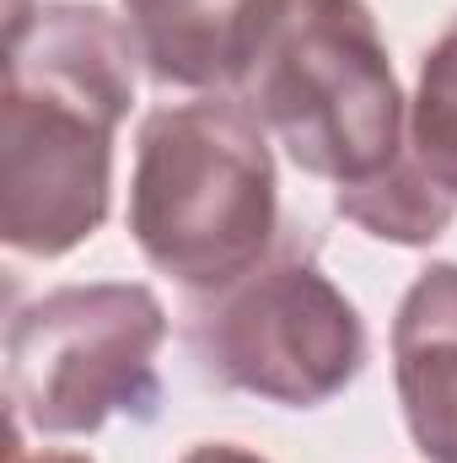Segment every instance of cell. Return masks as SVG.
<instances>
[{
  "label": "cell",
  "mask_w": 457,
  "mask_h": 463,
  "mask_svg": "<svg viewBox=\"0 0 457 463\" xmlns=\"http://www.w3.org/2000/svg\"><path fill=\"white\" fill-rule=\"evenodd\" d=\"M393 388L425 463H457V264H425L393 318Z\"/></svg>",
  "instance_id": "7"
},
{
  "label": "cell",
  "mask_w": 457,
  "mask_h": 463,
  "mask_svg": "<svg viewBox=\"0 0 457 463\" xmlns=\"http://www.w3.org/2000/svg\"><path fill=\"white\" fill-rule=\"evenodd\" d=\"M167 307L140 280L54 286L11 313L5 388L38 437H92L108 420H151L162 404L156 355Z\"/></svg>",
  "instance_id": "5"
},
{
  "label": "cell",
  "mask_w": 457,
  "mask_h": 463,
  "mask_svg": "<svg viewBox=\"0 0 457 463\" xmlns=\"http://www.w3.org/2000/svg\"><path fill=\"white\" fill-rule=\"evenodd\" d=\"M334 211L350 227H360L377 242H393V248H431L457 222V205L409 156H398L382 178H371L360 189H340Z\"/></svg>",
  "instance_id": "8"
},
{
  "label": "cell",
  "mask_w": 457,
  "mask_h": 463,
  "mask_svg": "<svg viewBox=\"0 0 457 463\" xmlns=\"http://www.w3.org/2000/svg\"><path fill=\"white\" fill-rule=\"evenodd\" d=\"M291 0H118L135 60L173 92H242Z\"/></svg>",
  "instance_id": "6"
},
{
  "label": "cell",
  "mask_w": 457,
  "mask_h": 463,
  "mask_svg": "<svg viewBox=\"0 0 457 463\" xmlns=\"http://www.w3.org/2000/svg\"><path fill=\"white\" fill-rule=\"evenodd\" d=\"M242 103L334 194L382 178L409 140V98L366 0H291Z\"/></svg>",
  "instance_id": "3"
},
{
  "label": "cell",
  "mask_w": 457,
  "mask_h": 463,
  "mask_svg": "<svg viewBox=\"0 0 457 463\" xmlns=\"http://www.w3.org/2000/svg\"><path fill=\"white\" fill-rule=\"evenodd\" d=\"M11 463H92V458L87 453H49L43 448V453H11Z\"/></svg>",
  "instance_id": "11"
},
{
  "label": "cell",
  "mask_w": 457,
  "mask_h": 463,
  "mask_svg": "<svg viewBox=\"0 0 457 463\" xmlns=\"http://www.w3.org/2000/svg\"><path fill=\"white\" fill-rule=\"evenodd\" d=\"M178 463H269V458L253 453V448H237V442H200V448H189Z\"/></svg>",
  "instance_id": "10"
},
{
  "label": "cell",
  "mask_w": 457,
  "mask_h": 463,
  "mask_svg": "<svg viewBox=\"0 0 457 463\" xmlns=\"http://www.w3.org/2000/svg\"><path fill=\"white\" fill-rule=\"evenodd\" d=\"M135 43L98 0H43L11 22L0 98V237L65 259L108 222L114 140L135 103Z\"/></svg>",
  "instance_id": "1"
},
{
  "label": "cell",
  "mask_w": 457,
  "mask_h": 463,
  "mask_svg": "<svg viewBox=\"0 0 457 463\" xmlns=\"http://www.w3.org/2000/svg\"><path fill=\"white\" fill-rule=\"evenodd\" d=\"M129 237L189 297L221 291L275 253L285 237L275 146L242 98L145 114L129 173Z\"/></svg>",
  "instance_id": "2"
},
{
  "label": "cell",
  "mask_w": 457,
  "mask_h": 463,
  "mask_svg": "<svg viewBox=\"0 0 457 463\" xmlns=\"http://www.w3.org/2000/svg\"><path fill=\"white\" fill-rule=\"evenodd\" d=\"M404 156L457 205V22L420 60Z\"/></svg>",
  "instance_id": "9"
},
{
  "label": "cell",
  "mask_w": 457,
  "mask_h": 463,
  "mask_svg": "<svg viewBox=\"0 0 457 463\" xmlns=\"http://www.w3.org/2000/svg\"><path fill=\"white\" fill-rule=\"evenodd\" d=\"M183 345L205 383L280 410L334 404L366 372V318L318 264L312 237L285 227L275 253L221 291L189 297Z\"/></svg>",
  "instance_id": "4"
}]
</instances>
